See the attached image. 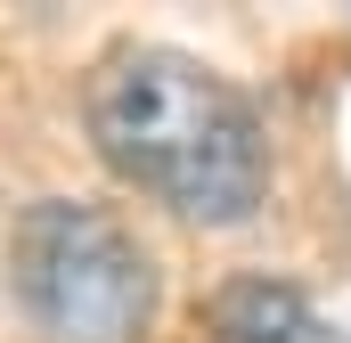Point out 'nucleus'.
<instances>
[{
    "label": "nucleus",
    "instance_id": "f257e3e1",
    "mask_svg": "<svg viewBox=\"0 0 351 343\" xmlns=\"http://www.w3.org/2000/svg\"><path fill=\"white\" fill-rule=\"evenodd\" d=\"M98 156L188 221H245L269 196V139L245 90L164 41H123L90 74Z\"/></svg>",
    "mask_w": 351,
    "mask_h": 343
},
{
    "label": "nucleus",
    "instance_id": "f03ea898",
    "mask_svg": "<svg viewBox=\"0 0 351 343\" xmlns=\"http://www.w3.org/2000/svg\"><path fill=\"white\" fill-rule=\"evenodd\" d=\"M8 261H16L25 311L58 343H139L156 319V261L106 204L82 196L25 204Z\"/></svg>",
    "mask_w": 351,
    "mask_h": 343
},
{
    "label": "nucleus",
    "instance_id": "7ed1b4c3",
    "mask_svg": "<svg viewBox=\"0 0 351 343\" xmlns=\"http://www.w3.org/2000/svg\"><path fill=\"white\" fill-rule=\"evenodd\" d=\"M213 343H343L319 303L286 278H229L213 294Z\"/></svg>",
    "mask_w": 351,
    "mask_h": 343
}]
</instances>
